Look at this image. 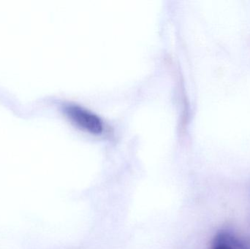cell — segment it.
<instances>
[{
    "label": "cell",
    "mask_w": 250,
    "mask_h": 249,
    "mask_svg": "<svg viewBox=\"0 0 250 249\" xmlns=\"http://www.w3.org/2000/svg\"><path fill=\"white\" fill-rule=\"evenodd\" d=\"M69 118L83 130L93 134H100L104 131V123L98 115L78 105H69L66 108Z\"/></svg>",
    "instance_id": "6da1fadb"
},
{
    "label": "cell",
    "mask_w": 250,
    "mask_h": 249,
    "mask_svg": "<svg viewBox=\"0 0 250 249\" xmlns=\"http://www.w3.org/2000/svg\"><path fill=\"white\" fill-rule=\"evenodd\" d=\"M212 249H236L224 239L221 234H218L214 238Z\"/></svg>",
    "instance_id": "7a4b0ae2"
}]
</instances>
